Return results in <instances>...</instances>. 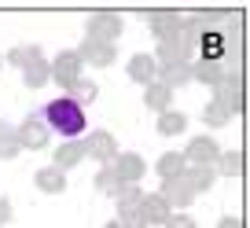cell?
<instances>
[{"instance_id":"obj_1","label":"cell","mask_w":250,"mask_h":228,"mask_svg":"<svg viewBox=\"0 0 250 228\" xmlns=\"http://www.w3.org/2000/svg\"><path fill=\"white\" fill-rule=\"evenodd\" d=\"M44 122H48V129L59 133V136H78L81 129H85V110H81L78 100L62 96V100H52L44 107Z\"/></svg>"}]
</instances>
